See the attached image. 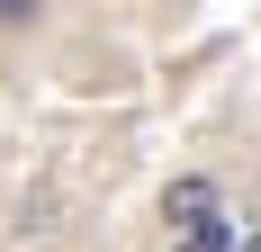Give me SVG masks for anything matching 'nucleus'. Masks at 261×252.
Here are the masks:
<instances>
[{"instance_id": "f03ea898", "label": "nucleus", "mask_w": 261, "mask_h": 252, "mask_svg": "<svg viewBox=\"0 0 261 252\" xmlns=\"http://www.w3.org/2000/svg\"><path fill=\"white\" fill-rule=\"evenodd\" d=\"M27 9H36V0H0V18H9V27H18V18H27Z\"/></svg>"}, {"instance_id": "f257e3e1", "label": "nucleus", "mask_w": 261, "mask_h": 252, "mask_svg": "<svg viewBox=\"0 0 261 252\" xmlns=\"http://www.w3.org/2000/svg\"><path fill=\"white\" fill-rule=\"evenodd\" d=\"M162 216H171L180 234H198V225H216V216H225V207H216V180H207V171H180L171 189H162Z\"/></svg>"}]
</instances>
